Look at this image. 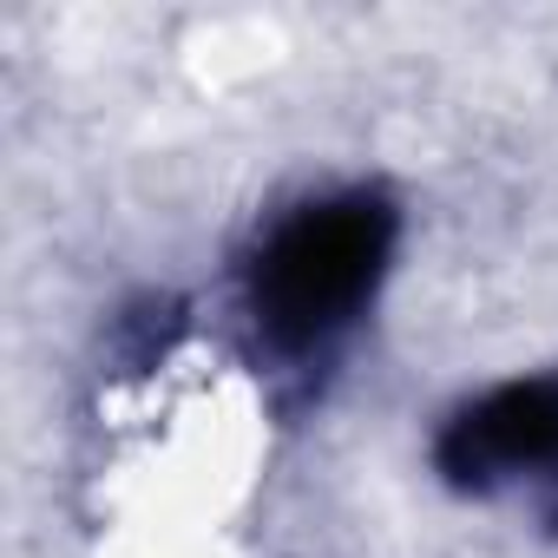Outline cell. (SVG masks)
Instances as JSON below:
<instances>
[{
  "label": "cell",
  "instance_id": "cell-2",
  "mask_svg": "<svg viewBox=\"0 0 558 558\" xmlns=\"http://www.w3.org/2000/svg\"><path fill=\"white\" fill-rule=\"evenodd\" d=\"M447 473L473 486L558 480V381H519L466 408L447 434Z\"/></svg>",
  "mask_w": 558,
  "mask_h": 558
},
{
  "label": "cell",
  "instance_id": "cell-1",
  "mask_svg": "<svg viewBox=\"0 0 558 558\" xmlns=\"http://www.w3.org/2000/svg\"><path fill=\"white\" fill-rule=\"evenodd\" d=\"M381 256H388V210L375 197H336L296 210L290 223H276V236L256 256L250 283L256 329L290 355L323 349L368 303Z\"/></svg>",
  "mask_w": 558,
  "mask_h": 558
}]
</instances>
